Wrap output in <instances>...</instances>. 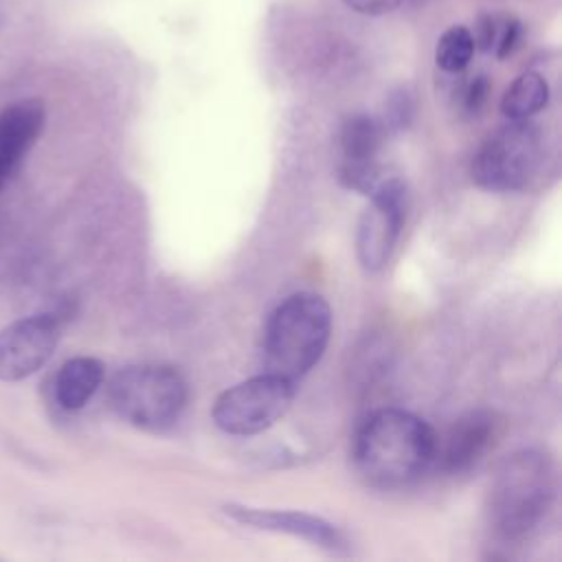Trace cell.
I'll list each match as a JSON object with an SVG mask.
<instances>
[{
	"mask_svg": "<svg viewBox=\"0 0 562 562\" xmlns=\"http://www.w3.org/2000/svg\"><path fill=\"white\" fill-rule=\"evenodd\" d=\"M411 2H426V0H411Z\"/></svg>",
	"mask_w": 562,
	"mask_h": 562,
	"instance_id": "obj_21",
	"label": "cell"
},
{
	"mask_svg": "<svg viewBox=\"0 0 562 562\" xmlns=\"http://www.w3.org/2000/svg\"><path fill=\"white\" fill-rule=\"evenodd\" d=\"M105 375V367L99 358L92 356H75L66 360L55 375V400L64 411L83 408L97 389L101 386Z\"/></svg>",
	"mask_w": 562,
	"mask_h": 562,
	"instance_id": "obj_13",
	"label": "cell"
},
{
	"mask_svg": "<svg viewBox=\"0 0 562 562\" xmlns=\"http://www.w3.org/2000/svg\"><path fill=\"white\" fill-rule=\"evenodd\" d=\"M121 419L143 430L171 428L187 406V382L167 364H132L121 369L108 389Z\"/></svg>",
	"mask_w": 562,
	"mask_h": 562,
	"instance_id": "obj_4",
	"label": "cell"
},
{
	"mask_svg": "<svg viewBox=\"0 0 562 562\" xmlns=\"http://www.w3.org/2000/svg\"><path fill=\"white\" fill-rule=\"evenodd\" d=\"M59 321L50 314L18 318L0 329V380L18 382L40 371L57 349Z\"/></svg>",
	"mask_w": 562,
	"mask_h": 562,
	"instance_id": "obj_8",
	"label": "cell"
},
{
	"mask_svg": "<svg viewBox=\"0 0 562 562\" xmlns=\"http://www.w3.org/2000/svg\"><path fill=\"white\" fill-rule=\"evenodd\" d=\"M496 430L498 422L490 411H470L459 417L448 430L443 446H437L441 468L450 474L468 472L492 448Z\"/></svg>",
	"mask_w": 562,
	"mask_h": 562,
	"instance_id": "obj_12",
	"label": "cell"
},
{
	"mask_svg": "<svg viewBox=\"0 0 562 562\" xmlns=\"http://www.w3.org/2000/svg\"><path fill=\"white\" fill-rule=\"evenodd\" d=\"M555 496V470L549 454L518 450L494 474L487 494V522L501 540H520L531 533Z\"/></svg>",
	"mask_w": 562,
	"mask_h": 562,
	"instance_id": "obj_2",
	"label": "cell"
},
{
	"mask_svg": "<svg viewBox=\"0 0 562 562\" xmlns=\"http://www.w3.org/2000/svg\"><path fill=\"white\" fill-rule=\"evenodd\" d=\"M520 37H522V24L512 15L503 18V24H501V31H498V37H496V44H494L496 57L498 59L509 57L518 48Z\"/></svg>",
	"mask_w": 562,
	"mask_h": 562,
	"instance_id": "obj_18",
	"label": "cell"
},
{
	"mask_svg": "<svg viewBox=\"0 0 562 562\" xmlns=\"http://www.w3.org/2000/svg\"><path fill=\"white\" fill-rule=\"evenodd\" d=\"M415 112V101L406 88H397L395 92L389 94L386 105H384V116L380 119L382 127L386 132H397L404 130Z\"/></svg>",
	"mask_w": 562,
	"mask_h": 562,
	"instance_id": "obj_16",
	"label": "cell"
},
{
	"mask_svg": "<svg viewBox=\"0 0 562 562\" xmlns=\"http://www.w3.org/2000/svg\"><path fill=\"white\" fill-rule=\"evenodd\" d=\"M222 512L246 527L261 529V531H272V533H288L294 538H303L312 544H318L327 551L340 553L347 547L345 536L336 525L329 520L305 514V512H294V509H263V507H250V505H239V503H226L222 505Z\"/></svg>",
	"mask_w": 562,
	"mask_h": 562,
	"instance_id": "obj_9",
	"label": "cell"
},
{
	"mask_svg": "<svg viewBox=\"0 0 562 562\" xmlns=\"http://www.w3.org/2000/svg\"><path fill=\"white\" fill-rule=\"evenodd\" d=\"M474 50L476 48H474L472 31L463 24H454L441 33L435 48V61L443 72L459 75L468 68Z\"/></svg>",
	"mask_w": 562,
	"mask_h": 562,
	"instance_id": "obj_15",
	"label": "cell"
},
{
	"mask_svg": "<svg viewBox=\"0 0 562 562\" xmlns=\"http://www.w3.org/2000/svg\"><path fill=\"white\" fill-rule=\"evenodd\" d=\"M435 459L432 428L422 417L395 406L371 413L353 439L356 472L378 490H400L415 483Z\"/></svg>",
	"mask_w": 562,
	"mask_h": 562,
	"instance_id": "obj_1",
	"label": "cell"
},
{
	"mask_svg": "<svg viewBox=\"0 0 562 562\" xmlns=\"http://www.w3.org/2000/svg\"><path fill=\"white\" fill-rule=\"evenodd\" d=\"M331 331L327 301L296 292L281 301L263 327V364L268 373L290 382L301 380L325 353Z\"/></svg>",
	"mask_w": 562,
	"mask_h": 562,
	"instance_id": "obj_3",
	"label": "cell"
},
{
	"mask_svg": "<svg viewBox=\"0 0 562 562\" xmlns=\"http://www.w3.org/2000/svg\"><path fill=\"white\" fill-rule=\"evenodd\" d=\"M342 2L345 7L362 15H386L402 4V0H342Z\"/></svg>",
	"mask_w": 562,
	"mask_h": 562,
	"instance_id": "obj_20",
	"label": "cell"
},
{
	"mask_svg": "<svg viewBox=\"0 0 562 562\" xmlns=\"http://www.w3.org/2000/svg\"><path fill=\"white\" fill-rule=\"evenodd\" d=\"M274 373L248 378L222 391L213 404V422L220 430L237 437H248L274 426L294 400V386Z\"/></svg>",
	"mask_w": 562,
	"mask_h": 562,
	"instance_id": "obj_6",
	"label": "cell"
},
{
	"mask_svg": "<svg viewBox=\"0 0 562 562\" xmlns=\"http://www.w3.org/2000/svg\"><path fill=\"white\" fill-rule=\"evenodd\" d=\"M503 18L501 15H492V13H481L476 18L474 31H472V40H474V48L490 53L496 44L498 31H501Z\"/></svg>",
	"mask_w": 562,
	"mask_h": 562,
	"instance_id": "obj_17",
	"label": "cell"
},
{
	"mask_svg": "<svg viewBox=\"0 0 562 562\" xmlns=\"http://www.w3.org/2000/svg\"><path fill=\"white\" fill-rule=\"evenodd\" d=\"M46 125V105L37 97L20 99L0 110V191L20 169Z\"/></svg>",
	"mask_w": 562,
	"mask_h": 562,
	"instance_id": "obj_11",
	"label": "cell"
},
{
	"mask_svg": "<svg viewBox=\"0 0 562 562\" xmlns=\"http://www.w3.org/2000/svg\"><path fill=\"white\" fill-rule=\"evenodd\" d=\"M540 162V132L529 119L494 130L472 160V178L487 191L522 189Z\"/></svg>",
	"mask_w": 562,
	"mask_h": 562,
	"instance_id": "obj_5",
	"label": "cell"
},
{
	"mask_svg": "<svg viewBox=\"0 0 562 562\" xmlns=\"http://www.w3.org/2000/svg\"><path fill=\"white\" fill-rule=\"evenodd\" d=\"M386 130L380 119L369 114H353L342 123L340 130V180L345 187L371 193L375 184L382 180L378 169V154Z\"/></svg>",
	"mask_w": 562,
	"mask_h": 562,
	"instance_id": "obj_10",
	"label": "cell"
},
{
	"mask_svg": "<svg viewBox=\"0 0 562 562\" xmlns=\"http://www.w3.org/2000/svg\"><path fill=\"white\" fill-rule=\"evenodd\" d=\"M369 195L371 200L356 228V252L362 268L375 272L393 255L406 217L408 193L400 178H382Z\"/></svg>",
	"mask_w": 562,
	"mask_h": 562,
	"instance_id": "obj_7",
	"label": "cell"
},
{
	"mask_svg": "<svg viewBox=\"0 0 562 562\" xmlns=\"http://www.w3.org/2000/svg\"><path fill=\"white\" fill-rule=\"evenodd\" d=\"M547 103H549L547 79L536 70H525L503 92L501 112L507 121H522L544 110Z\"/></svg>",
	"mask_w": 562,
	"mask_h": 562,
	"instance_id": "obj_14",
	"label": "cell"
},
{
	"mask_svg": "<svg viewBox=\"0 0 562 562\" xmlns=\"http://www.w3.org/2000/svg\"><path fill=\"white\" fill-rule=\"evenodd\" d=\"M487 92H490V81H487L485 75H479L472 81H468L465 88H463V105H465V110L468 112L481 110V105L487 99Z\"/></svg>",
	"mask_w": 562,
	"mask_h": 562,
	"instance_id": "obj_19",
	"label": "cell"
}]
</instances>
